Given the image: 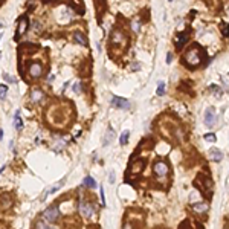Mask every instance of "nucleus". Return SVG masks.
<instances>
[{
  "label": "nucleus",
  "instance_id": "34",
  "mask_svg": "<svg viewBox=\"0 0 229 229\" xmlns=\"http://www.w3.org/2000/svg\"><path fill=\"white\" fill-rule=\"evenodd\" d=\"M182 229H191V228H189V225H188V221H185V223H183Z\"/></svg>",
  "mask_w": 229,
  "mask_h": 229
},
{
  "label": "nucleus",
  "instance_id": "16",
  "mask_svg": "<svg viewBox=\"0 0 229 229\" xmlns=\"http://www.w3.org/2000/svg\"><path fill=\"white\" fill-rule=\"evenodd\" d=\"M95 6H96V14L101 17L105 9V0H95Z\"/></svg>",
  "mask_w": 229,
  "mask_h": 229
},
{
  "label": "nucleus",
  "instance_id": "39",
  "mask_svg": "<svg viewBox=\"0 0 229 229\" xmlns=\"http://www.w3.org/2000/svg\"><path fill=\"white\" fill-rule=\"evenodd\" d=\"M168 2H173V0H168Z\"/></svg>",
  "mask_w": 229,
  "mask_h": 229
},
{
  "label": "nucleus",
  "instance_id": "37",
  "mask_svg": "<svg viewBox=\"0 0 229 229\" xmlns=\"http://www.w3.org/2000/svg\"><path fill=\"white\" fill-rule=\"evenodd\" d=\"M2 37H3V32H0V40H2Z\"/></svg>",
  "mask_w": 229,
  "mask_h": 229
},
{
  "label": "nucleus",
  "instance_id": "13",
  "mask_svg": "<svg viewBox=\"0 0 229 229\" xmlns=\"http://www.w3.org/2000/svg\"><path fill=\"white\" fill-rule=\"evenodd\" d=\"M192 209H194V212H197V214H205V212H208L209 205L205 203V202H200V203H196L194 206H192Z\"/></svg>",
  "mask_w": 229,
  "mask_h": 229
},
{
  "label": "nucleus",
  "instance_id": "10",
  "mask_svg": "<svg viewBox=\"0 0 229 229\" xmlns=\"http://www.w3.org/2000/svg\"><path fill=\"white\" fill-rule=\"evenodd\" d=\"M215 122V108L214 107H208L205 112V124L206 127H212Z\"/></svg>",
  "mask_w": 229,
  "mask_h": 229
},
{
  "label": "nucleus",
  "instance_id": "14",
  "mask_svg": "<svg viewBox=\"0 0 229 229\" xmlns=\"http://www.w3.org/2000/svg\"><path fill=\"white\" fill-rule=\"evenodd\" d=\"M14 127L17 131H20L23 128V121H22V118H20V110H17L15 114H14Z\"/></svg>",
  "mask_w": 229,
  "mask_h": 229
},
{
  "label": "nucleus",
  "instance_id": "3",
  "mask_svg": "<svg viewBox=\"0 0 229 229\" xmlns=\"http://www.w3.org/2000/svg\"><path fill=\"white\" fill-rule=\"evenodd\" d=\"M58 217H60V208H58V205H51L49 208H47L43 215H41V219H43L46 223H55L58 220Z\"/></svg>",
  "mask_w": 229,
  "mask_h": 229
},
{
  "label": "nucleus",
  "instance_id": "38",
  "mask_svg": "<svg viewBox=\"0 0 229 229\" xmlns=\"http://www.w3.org/2000/svg\"><path fill=\"white\" fill-rule=\"evenodd\" d=\"M0 60H2V53H0Z\"/></svg>",
  "mask_w": 229,
  "mask_h": 229
},
{
  "label": "nucleus",
  "instance_id": "24",
  "mask_svg": "<svg viewBox=\"0 0 229 229\" xmlns=\"http://www.w3.org/2000/svg\"><path fill=\"white\" fill-rule=\"evenodd\" d=\"M156 93H158L159 96H162L165 93V83L164 81H159V84H158V90H156Z\"/></svg>",
  "mask_w": 229,
  "mask_h": 229
},
{
  "label": "nucleus",
  "instance_id": "27",
  "mask_svg": "<svg viewBox=\"0 0 229 229\" xmlns=\"http://www.w3.org/2000/svg\"><path fill=\"white\" fill-rule=\"evenodd\" d=\"M72 92L80 93V92H81V84H80V83H75L74 86H72Z\"/></svg>",
  "mask_w": 229,
  "mask_h": 229
},
{
  "label": "nucleus",
  "instance_id": "8",
  "mask_svg": "<svg viewBox=\"0 0 229 229\" xmlns=\"http://www.w3.org/2000/svg\"><path fill=\"white\" fill-rule=\"evenodd\" d=\"M110 105L112 107H116V108H122V110H128V108H130V102H128V99H125V98L113 96Z\"/></svg>",
  "mask_w": 229,
  "mask_h": 229
},
{
  "label": "nucleus",
  "instance_id": "20",
  "mask_svg": "<svg viewBox=\"0 0 229 229\" xmlns=\"http://www.w3.org/2000/svg\"><path fill=\"white\" fill-rule=\"evenodd\" d=\"M113 139H114V131L108 128L107 133H105V136H104V141H102V144H104V145H108V144H112Z\"/></svg>",
  "mask_w": 229,
  "mask_h": 229
},
{
  "label": "nucleus",
  "instance_id": "9",
  "mask_svg": "<svg viewBox=\"0 0 229 229\" xmlns=\"http://www.w3.org/2000/svg\"><path fill=\"white\" fill-rule=\"evenodd\" d=\"M125 40V37H124V34L119 31V29H113L112 31V37H110V43L112 46H119V44H122V41Z\"/></svg>",
  "mask_w": 229,
  "mask_h": 229
},
{
  "label": "nucleus",
  "instance_id": "26",
  "mask_svg": "<svg viewBox=\"0 0 229 229\" xmlns=\"http://www.w3.org/2000/svg\"><path fill=\"white\" fill-rule=\"evenodd\" d=\"M205 139H206L208 142H215V141H217V137H215L214 133H206V135H205Z\"/></svg>",
  "mask_w": 229,
  "mask_h": 229
},
{
  "label": "nucleus",
  "instance_id": "18",
  "mask_svg": "<svg viewBox=\"0 0 229 229\" xmlns=\"http://www.w3.org/2000/svg\"><path fill=\"white\" fill-rule=\"evenodd\" d=\"M188 41V32H185L183 35H180V37L177 38V41H176V47H177V51H180L183 47V44Z\"/></svg>",
  "mask_w": 229,
  "mask_h": 229
},
{
  "label": "nucleus",
  "instance_id": "1",
  "mask_svg": "<svg viewBox=\"0 0 229 229\" xmlns=\"http://www.w3.org/2000/svg\"><path fill=\"white\" fill-rule=\"evenodd\" d=\"M183 61L188 64V67H198L203 61H205V51L202 49L198 44H194L192 47H189L188 51L185 52Z\"/></svg>",
  "mask_w": 229,
  "mask_h": 229
},
{
  "label": "nucleus",
  "instance_id": "7",
  "mask_svg": "<svg viewBox=\"0 0 229 229\" xmlns=\"http://www.w3.org/2000/svg\"><path fill=\"white\" fill-rule=\"evenodd\" d=\"M28 25H29L28 17L26 15L20 17V19H19V28H17V32H15V37H14L15 41H19L22 35H25V32L28 31Z\"/></svg>",
  "mask_w": 229,
  "mask_h": 229
},
{
  "label": "nucleus",
  "instance_id": "19",
  "mask_svg": "<svg viewBox=\"0 0 229 229\" xmlns=\"http://www.w3.org/2000/svg\"><path fill=\"white\" fill-rule=\"evenodd\" d=\"M64 183H66V177H64L63 180H60L58 183H55V185H53V186H51V189H47L44 196H47V194H53V192H57V191H58L60 188H61V186H63Z\"/></svg>",
  "mask_w": 229,
  "mask_h": 229
},
{
  "label": "nucleus",
  "instance_id": "23",
  "mask_svg": "<svg viewBox=\"0 0 229 229\" xmlns=\"http://www.w3.org/2000/svg\"><path fill=\"white\" fill-rule=\"evenodd\" d=\"M35 229H52V225H51V223H46L44 220L43 221H37Z\"/></svg>",
  "mask_w": 229,
  "mask_h": 229
},
{
  "label": "nucleus",
  "instance_id": "6",
  "mask_svg": "<svg viewBox=\"0 0 229 229\" xmlns=\"http://www.w3.org/2000/svg\"><path fill=\"white\" fill-rule=\"evenodd\" d=\"M28 75L32 78V80H38V78L43 75V64L41 63H31L28 66Z\"/></svg>",
  "mask_w": 229,
  "mask_h": 229
},
{
  "label": "nucleus",
  "instance_id": "35",
  "mask_svg": "<svg viewBox=\"0 0 229 229\" xmlns=\"http://www.w3.org/2000/svg\"><path fill=\"white\" fill-rule=\"evenodd\" d=\"M53 81V75H51L49 78H47V83H52Z\"/></svg>",
  "mask_w": 229,
  "mask_h": 229
},
{
  "label": "nucleus",
  "instance_id": "5",
  "mask_svg": "<svg viewBox=\"0 0 229 229\" xmlns=\"http://www.w3.org/2000/svg\"><path fill=\"white\" fill-rule=\"evenodd\" d=\"M14 205V197L11 192H2L0 194V211H8Z\"/></svg>",
  "mask_w": 229,
  "mask_h": 229
},
{
  "label": "nucleus",
  "instance_id": "12",
  "mask_svg": "<svg viewBox=\"0 0 229 229\" xmlns=\"http://www.w3.org/2000/svg\"><path fill=\"white\" fill-rule=\"evenodd\" d=\"M209 159L212 162H220L223 159V153L220 151L219 148H211L209 150Z\"/></svg>",
  "mask_w": 229,
  "mask_h": 229
},
{
  "label": "nucleus",
  "instance_id": "36",
  "mask_svg": "<svg viewBox=\"0 0 229 229\" xmlns=\"http://www.w3.org/2000/svg\"><path fill=\"white\" fill-rule=\"evenodd\" d=\"M2 139H3V130L0 128V141H2Z\"/></svg>",
  "mask_w": 229,
  "mask_h": 229
},
{
  "label": "nucleus",
  "instance_id": "29",
  "mask_svg": "<svg viewBox=\"0 0 229 229\" xmlns=\"http://www.w3.org/2000/svg\"><path fill=\"white\" fill-rule=\"evenodd\" d=\"M223 35H225V37H229V25L228 23H223Z\"/></svg>",
  "mask_w": 229,
  "mask_h": 229
},
{
  "label": "nucleus",
  "instance_id": "28",
  "mask_svg": "<svg viewBox=\"0 0 229 229\" xmlns=\"http://www.w3.org/2000/svg\"><path fill=\"white\" fill-rule=\"evenodd\" d=\"M3 78H5V80H6L8 83H12V84H14V83H17L15 78H14V76H11V75H8V74H3Z\"/></svg>",
  "mask_w": 229,
  "mask_h": 229
},
{
  "label": "nucleus",
  "instance_id": "32",
  "mask_svg": "<svg viewBox=\"0 0 229 229\" xmlns=\"http://www.w3.org/2000/svg\"><path fill=\"white\" fill-rule=\"evenodd\" d=\"M131 28H133V31H139V22H133V25H131Z\"/></svg>",
  "mask_w": 229,
  "mask_h": 229
},
{
  "label": "nucleus",
  "instance_id": "30",
  "mask_svg": "<svg viewBox=\"0 0 229 229\" xmlns=\"http://www.w3.org/2000/svg\"><path fill=\"white\" fill-rule=\"evenodd\" d=\"M99 194H101V205L104 206V205H105V200H104V189H102V186H99Z\"/></svg>",
  "mask_w": 229,
  "mask_h": 229
},
{
  "label": "nucleus",
  "instance_id": "25",
  "mask_svg": "<svg viewBox=\"0 0 229 229\" xmlns=\"http://www.w3.org/2000/svg\"><path fill=\"white\" fill-rule=\"evenodd\" d=\"M6 93H8V86H5V84H0V99H5V98H6Z\"/></svg>",
  "mask_w": 229,
  "mask_h": 229
},
{
  "label": "nucleus",
  "instance_id": "11",
  "mask_svg": "<svg viewBox=\"0 0 229 229\" xmlns=\"http://www.w3.org/2000/svg\"><path fill=\"white\" fill-rule=\"evenodd\" d=\"M44 98V93H43V90L38 89V87H35L32 89V92H31V99L32 102H40L41 99Z\"/></svg>",
  "mask_w": 229,
  "mask_h": 229
},
{
  "label": "nucleus",
  "instance_id": "15",
  "mask_svg": "<svg viewBox=\"0 0 229 229\" xmlns=\"http://www.w3.org/2000/svg\"><path fill=\"white\" fill-rule=\"evenodd\" d=\"M74 40L76 41L78 44H81V46H86V44H87V38L84 37V35H83L81 32H78V31H76V32H74Z\"/></svg>",
  "mask_w": 229,
  "mask_h": 229
},
{
  "label": "nucleus",
  "instance_id": "31",
  "mask_svg": "<svg viewBox=\"0 0 229 229\" xmlns=\"http://www.w3.org/2000/svg\"><path fill=\"white\" fill-rule=\"evenodd\" d=\"M108 182L114 183V171H110V174H108Z\"/></svg>",
  "mask_w": 229,
  "mask_h": 229
},
{
  "label": "nucleus",
  "instance_id": "4",
  "mask_svg": "<svg viewBox=\"0 0 229 229\" xmlns=\"http://www.w3.org/2000/svg\"><path fill=\"white\" fill-rule=\"evenodd\" d=\"M153 173H154V176L164 179L168 176V173H170V167H168V164L164 160H156L154 165H153Z\"/></svg>",
  "mask_w": 229,
  "mask_h": 229
},
{
  "label": "nucleus",
  "instance_id": "33",
  "mask_svg": "<svg viewBox=\"0 0 229 229\" xmlns=\"http://www.w3.org/2000/svg\"><path fill=\"white\" fill-rule=\"evenodd\" d=\"M171 60H173V55H171V52H170V53L167 55V63L170 64V63H171Z\"/></svg>",
  "mask_w": 229,
  "mask_h": 229
},
{
  "label": "nucleus",
  "instance_id": "2",
  "mask_svg": "<svg viewBox=\"0 0 229 229\" xmlns=\"http://www.w3.org/2000/svg\"><path fill=\"white\" fill-rule=\"evenodd\" d=\"M78 209H80L81 215L84 217V219H87V220H89V219H92V217L96 214V208H95L90 202H87L86 198H81V200H80Z\"/></svg>",
  "mask_w": 229,
  "mask_h": 229
},
{
  "label": "nucleus",
  "instance_id": "21",
  "mask_svg": "<svg viewBox=\"0 0 229 229\" xmlns=\"http://www.w3.org/2000/svg\"><path fill=\"white\" fill-rule=\"evenodd\" d=\"M128 137H130V131L128 130H124L122 133H121V137H119V144H121V145H127Z\"/></svg>",
  "mask_w": 229,
  "mask_h": 229
},
{
  "label": "nucleus",
  "instance_id": "22",
  "mask_svg": "<svg viewBox=\"0 0 229 229\" xmlns=\"http://www.w3.org/2000/svg\"><path fill=\"white\" fill-rule=\"evenodd\" d=\"M209 92L212 93L214 96H217V98H219V96H221V93H223L221 89H220L219 86H215V84H211V86H209Z\"/></svg>",
  "mask_w": 229,
  "mask_h": 229
},
{
  "label": "nucleus",
  "instance_id": "17",
  "mask_svg": "<svg viewBox=\"0 0 229 229\" xmlns=\"http://www.w3.org/2000/svg\"><path fill=\"white\" fill-rule=\"evenodd\" d=\"M83 185L86 186V188H89V189H93V188H96V182L93 180V177H90V176H86V177H84V180H83Z\"/></svg>",
  "mask_w": 229,
  "mask_h": 229
}]
</instances>
